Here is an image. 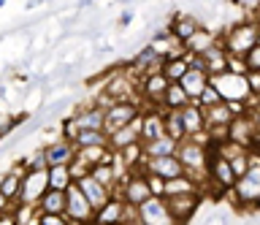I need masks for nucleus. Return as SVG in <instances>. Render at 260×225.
<instances>
[{"mask_svg":"<svg viewBox=\"0 0 260 225\" xmlns=\"http://www.w3.org/2000/svg\"><path fill=\"white\" fill-rule=\"evenodd\" d=\"M219 44L225 46V52L236 60H244L247 54L260 44V25L255 19H244V22H233L222 30Z\"/></svg>","mask_w":260,"mask_h":225,"instance_id":"1","label":"nucleus"},{"mask_svg":"<svg viewBox=\"0 0 260 225\" xmlns=\"http://www.w3.org/2000/svg\"><path fill=\"white\" fill-rule=\"evenodd\" d=\"M233 198V206L236 209H257V201H260V152H252V166L249 171L236 182V187L228 192Z\"/></svg>","mask_w":260,"mask_h":225,"instance_id":"2","label":"nucleus"},{"mask_svg":"<svg viewBox=\"0 0 260 225\" xmlns=\"http://www.w3.org/2000/svg\"><path fill=\"white\" fill-rule=\"evenodd\" d=\"M114 192L125 198L133 209H138L141 204H146V201L154 196L152 184H149V174H146V171H130V174H125V176H122V182H119V187Z\"/></svg>","mask_w":260,"mask_h":225,"instance_id":"3","label":"nucleus"},{"mask_svg":"<svg viewBox=\"0 0 260 225\" xmlns=\"http://www.w3.org/2000/svg\"><path fill=\"white\" fill-rule=\"evenodd\" d=\"M211 84L219 90V95H222V101L225 103H231V101H244V103H249L255 95H252L249 90V82H247V74H222V76H214L211 79Z\"/></svg>","mask_w":260,"mask_h":225,"instance_id":"4","label":"nucleus"},{"mask_svg":"<svg viewBox=\"0 0 260 225\" xmlns=\"http://www.w3.org/2000/svg\"><path fill=\"white\" fill-rule=\"evenodd\" d=\"M144 114V106L138 101H122V103H111L109 109H106V133H114L119 131V127H127L133 125L136 119H141Z\"/></svg>","mask_w":260,"mask_h":225,"instance_id":"5","label":"nucleus"},{"mask_svg":"<svg viewBox=\"0 0 260 225\" xmlns=\"http://www.w3.org/2000/svg\"><path fill=\"white\" fill-rule=\"evenodd\" d=\"M125 222H136V209L130 206L122 196L114 192L109 204H106L103 209H98L95 225H125Z\"/></svg>","mask_w":260,"mask_h":225,"instance_id":"6","label":"nucleus"},{"mask_svg":"<svg viewBox=\"0 0 260 225\" xmlns=\"http://www.w3.org/2000/svg\"><path fill=\"white\" fill-rule=\"evenodd\" d=\"M95 214H98V209L89 204V198L81 192L79 182H73L71 190H68V209H65V217H68L73 225H87V222H95Z\"/></svg>","mask_w":260,"mask_h":225,"instance_id":"7","label":"nucleus"},{"mask_svg":"<svg viewBox=\"0 0 260 225\" xmlns=\"http://www.w3.org/2000/svg\"><path fill=\"white\" fill-rule=\"evenodd\" d=\"M136 220L144 222V225H179L176 217L171 214V209H168V201L160 198V196H152L146 204L138 206Z\"/></svg>","mask_w":260,"mask_h":225,"instance_id":"8","label":"nucleus"},{"mask_svg":"<svg viewBox=\"0 0 260 225\" xmlns=\"http://www.w3.org/2000/svg\"><path fill=\"white\" fill-rule=\"evenodd\" d=\"M190 66H198L203 68L206 74L214 79V76H222V74H231V54L225 52L222 44H217L214 49H209L206 54H201V57H195L190 54Z\"/></svg>","mask_w":260,"mask_h":225,"instance_id":"9","label":"nucleus"},{"mask_svg":"<svg viewBox=\"0 0 260 225\" xmlns=\"http://www.w3.org/2000/svg\"><path fill=\"white\" fill-rule=\"evenodd\" d=\"M52 190L49 187V168L46 171H27L22 179V192H19V204H32L38 206L41 198Z\"/></svg>","mask_w":260,"mask_h":225,"instance_id":"10","label":"nucleus"},{"mask_svg":"<svg viewBox=\"0 0 260 225\" xmlns=\"http://www.w3.org/2000/svg\"><path fill=\"white\" fill-rule=\"evenodd\" d=\"M168 209L171 214L176 217L179 225H187L195 217V212H198L201 201H203V192H187V196H168Z\"/></svg>","mask_w":260,"mask_h":225,"instance_id":"11","label":"nucleus"},{"mask_svg":"<svg viewBox=\"0 0 260 225\" xmlns=\"http://www.w3.org/2000/svg\"><path fill=\"white\" fill-rule=\"evenodd\" d=\"M144 171L152 174V176H160V179H166V182H171V179H176V176H184L187 168H184V163L176 155H171V157H152V160H146Z\"/></svg>","mask_w":260,"mask_h":225,"instance_id":"12","label":"nucleus"},{"mask_svg":"<svg viewBox=\"0 0 260 225\" xmlns=\"http://www.w3.org/2000/svg\"><path fill=\"white\" fill-rule=\"evenodd\" d=\"M166 133V109H144L141 114V141H157Z\"/></svg>","mask_w":260,"mask_h":225,"instance_id":"13","label":"nucleus"},{"mask_svg":"<svg viewBox=\"0 0 260 225\" xmlns=\"http://www.w3.org/2000/svg\"><path fill=\"white\" fill-rule=\"evenodd\" d=\"M79 155V147L68 139H57L52 144H46V157H49V168L52 166H71Z\"/></svg>","mask_w":260,"mask_h":225,"instance_id":"14","label":"nucleus"},{"mask_svg":"<svg viewBox=\"0 0 260 225\" xmlns=\"http://www.w3.org/2000/svg\"><path fill=\"white\" fill-rule=\"evenodd\" d=\"M179 84L184 87V92L190 95V101H192V103H198V98L203 95V90H206V87L211 84V76H209L203 68H198V66H190V71H187V76H184Z\"/></svg>","mask_w":260,"mask_h":225,"instance_id":"15","label":"nucleus"},{"mask_svg":"<svg viewBox=\"0 0 260 225\" xmlns=\"http://www.w3.org/2000/svg\"><path fill=\"white\" fill-rule=\"evenodd\" d=\"M203 25H201V19L195 17V14H176L174 19L168 22V30L174 33V38H179L182 44H187L190 38L198 33Z\"/></svg>","mask_w":260,"mask_h":225,"instance_id":"16","label":"nucleus"},{"mask_svg":"<svg viewBox=\"0 0 260 225\" xmlns=\"http://www.w3.org/2000/svg\"><path fill=\"white\" fill-rule=\"evenodd\" d=\"M76 182H79L81 192H84V196L89 198V204H92L95 209H103V206L111 201V196H114L109 187H103V184L98 182L95 176H89V174H87V176H81V179H76Z\"/></svg>","mask_w":260,"mask_h":225,"instance_id":"17","label":"nucleus"},{"mask_svg":"<svg viewBox=\"0 0 260 225\" xmlns=\"http://www.w3.org/2000/svg\"><path fill=\"white\" fill-rule=\"evenodd\" d=\"M182 119L187 127V139H195V136L206 133V109L201 103H190V106L182 109Z\"/></svg>","mask_w":260,"mask_h":225,"instance_id":"18","label":"nucleus"},{"mask_svg":"<svg viewBox=\"0 0 260 225\" xmlns=\"http://www.w3.org/2000/svg\"><path fill=\"white\" fill-rule=\"evenodd\" d=\"M138 141H141V119H136L133 125L119 127V131H114V133L109 136L111 152H122V149H127L130 144H138Z\"/></svg>","mask_w":260,"mask_h":225,"instance_id":"19","label":"nucleus"},{"mask_svg":"<svg viewBox=\"0 0 260 225\" xmlns=\"http://www.w3.org/2000/svg\"><path fill=\"white\" fill-rule=\"evenodd\" d=\"M73 117H76L81 131H106V109L98 106V103H92L87 109H79Z\"/></svg>","mask_w":260,"mask_h":225,"instance_id":"20","label":"nucleus"},{"mask_svg":"<svg viewBox=\"0 0 260 225\" xmlns=\"http://www.w3.org/2000/svg\"><path fill=\"white\" fill-rule=\"evenodd\" d=\"M217 44H219V33H214L211 27H201L184 46H187V52H190V54L201 57V54H206L209 49H214Z\"/></svg>","mask_w":260,"mask_h":225,"instance_id":"21","label":"nucleus"},{"mask_svg":"<svg viewBox=\"0 0 260 225\" xmlns=\"http://www.w3.org/2000/svg\"><path fill=\"white\" fill-rule=\"evenodd\" d=\"M236 114L231 111V106L228 103H217V106L206 109V131H228V127L233 125Z\"/></svg>","mask_w":260,"mask_h":225,"instance_id":"22","label":"nucleus"},{"mask_svg":"<svg viewBox=\"0 0 260 225\" xmlns=\"http://www.w3.org/2000/svg\"><path fill=\"white\" fill-rule=\"evenodd\" d=\"M38 209L44 214H65V209H68V192L62 190H49L44 198H41Z\"/></svg>","mask_w":260,"mask_h":225,"instance_id":"23","label":"nucleus"},{"mask_svg":"<svg viewBox=\"0 0 260 225\" xmlns=\"http://www.w3.org/2000/svg\"><path fill=\"white\" fill-rule=\"evenodd\" d=\"M190 95L184 92V87L179 82H171L168 92H166V101H162V109L166 111H182L184 106H190Z\"/></svg>","mask_w":260,"mask_h":225,"instance_id":"24","label":"nucleus"},{"mask_svg":"<svg viewBox=\"0 0 260 225\" xmlns=\"http://www.w3.org/2000/svg\"><path fill=\"white\" fill-rule=\"evenodd\" d=\"M144 147H146V160H152V157H171V155H176V152H179V141L171 139V136H162V139L149 141V144H144Z\"/></svg>","mask_w":260,"mask_h":225,"instance_id":"25","label":"nucleus"},{"mask_svg":"<svg viewBox=\"0 0 260 225\" xmlns=\"http://www.w3.org/2000/svg\"><path fill=\"white\" fill-rule=\"evenodd\" d=\"M73 182H76V176H73L71 166H52V168H49V187H52V190L68 192Z\"/></svg>","mask_w":260,"mask_h":225,"instance_id":"26","label":"nucleus"},{"mask_svg":"<svg viewBox=\"0 0 260 225\" xmlns=\"http://www.w3.org/2000/svg\"><path fill=\"white\" fill-rule=\"evenodd\" d=\"M187 71H190V54L182 60H166L162 62V76H166L168 82H182L187 76Z\"/></svg>","mask_w":260,"mask_h":225,"instance_id":"27","label":"nucleus"},{"mask_svg":"<svg viewBox=\"0 0 260 225\" xmlns=\"http://www.w3.org/2000/svg\"><path fill=\"white\" fill-rule=\"evenodd\" d=\"M166 133L171 139H176L179 144L187 141V127H184L182 111H166Z\"/></svg>","mask_w":260,"mask_h":225,"instance_id":"28","label":"nucleus"},{"mask_svg":"<svg viewBox=\"0 0 260 225\" xmlns=\"http://www.w3.org/2000/svg\"><path fill=\"white\" fill-rule=\"evenodd\" d=\"M73 144H76L79 149H84V147H109V133L106 131H81Z\"/></svg>","mask_w":260,"mask_h":225,"instance_id":"29","label":"nucleus"},{"mask_svg":"<svg viewBox=\"0 0 260 225\" xmlns=\"http://www.w3.org/2000/svg\"><path fill=\"white\" fill-rule=\"evenodd\" d=\"M198 103H201L203 109H211V106H217V103H225V101H222V95H219L217 87H214V84H209L206 90H203V95L198 98Z\"/></svg>","mask_w":260,"mask_h":225,"instance_id":"30","label":"nucleus"},{"mask_svg":"<svg viewBox=\"0 0 260 225\" xmlns=\"http://www.w3.org/2000/svg\"><path fill=\"white\" fill-rule=\"evenodd\" d=\"M231 222V214L225 209H211V212L201 220V225H228Z\"/></svg>","mask_w":260,"mask_h":225,"instance_id":"31","label":"nucleus"},{"mask_svg":"<svg viewBox=\"0 0 260 225\" xmlns=\"http://www.w3.org/2000/svg\"><path fill=\"white\" fill-rule=\"evenodd\" d=\"M41 225H73L65 214H44L41 217Z\"/></svg>","mask_w":260,"mask_h":225,"instance_id":"32","label":"nucleus"},{"mask_svg":"<svg viewBox=\"0 0 260 225\" xmlns=\"http://www.w3.org/2000/svg\"><path fill=\"white\" fill-rule=\"evenodd\" d=\"M244 62H247V68H249V71H260V44L247 54V57H244Z\"/></svg>","mask_w":260,"mask_h":225,"instance_id":"33","label":"nucleus"},{"mask_svg":"<svg viewBox=\"0 0 260 225\" xmlns=\"http://www.w3.org/2000/svg\"><path fill=\"white\" fill-rule=\"evenodd\" d=\"M247 82H249V90L255 98H260V71H249L247 74Z\"/></svg>","mask_w":260,"mask_h":225,"instance_id":"34","label":"nucleus"},{"mask_svg":"<svg viewBox=\"0 0 260 225\" xmlns=\"http://www.w3.org/2000/svg\"><path fill=\"white\" fill-rule=\"evenodd\" d=\"M130 19H133V11H125V14H122V19H119V25L125 27V25H127Z\"/></svg>","mask_w":260,"mask_h":225,"instance_id":"35","label":"nucleus"},{"mask_svg":"<svg viewBox=\"0 0 260 225\" xmlns=\"http://www.w3.org/2000/svg\"><path fill=\"white\" fill-rule=\"evenodd\" d=\"M255 212H257V214H260V201H257V209H255Z\"/></svg>","mask_w":260,"mask_h":225,"instance_id":"36","label":"nucleus"},{"mask_svg":"<svg viewBox=\"0 0 260 225\" xmlns=\"http://www.w3.org/2000/svg\"><path fill=\"white\" fill-rule=\"evenodd\" d=\"M136 225H144V222H138V220H136Z\"/></svg>","mask_w":260,"mask_h":225,"instance_id":"37","label":"nucleus"},{"mask_svg":"<svg viewBox=\"0 0 260 225\" xmlns=\"http://www.w3.org/2000/svg\"><path fill=\"white\" fill-rule=\"evenodd\" d=\"M125 225H136V222H125Z\"/></svg>","mask_w":260,"mask_h":225,"instance_id":"38","label":"nucleus"},{"mask_svg":"<svg viewBox=\"0 0 260 225\" xmlns=\"http://www.w3.org/2000/svg\"><path fill=\"white\" fill-rule=\"evenodd\" d=\"M87 225H95V222H87Z\"/></svg>","mask_w":260,"mask_h":225,"instance_id":"39","label":"nucleus"},{"mask_svg":"<svg viewBox=\"0 0 260 225\" xmlns=\"http://www.w3.org/2000/svg\"><path fill=\"white\" fill-rule=\"evenodd\" d=\"M257 25H260V22H257Z\"/></svg>","mask_w":260,"mask_h":225,"instance_id":"40","label":"nucleus"}]
</instances>
